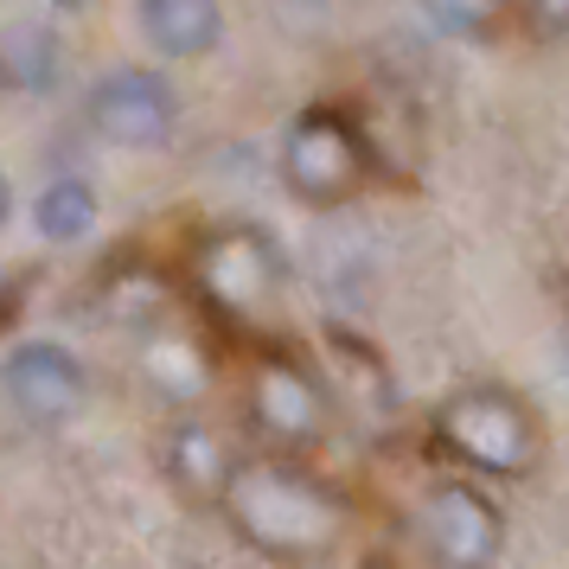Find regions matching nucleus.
Wrapping results in <instances>:
<instances>
[{"label":"nucleus","mask_w":569,"mask_h":569,"mask_svg":"<svg viewBox=\"0 0 569 569\" xmlns=\"http://www.w3.org/2000/svg\"><path fill=\"white\" fill-rule=\"evenodd\" d=\"M218 506L237 538L282 563H313L346 538V499L295 461H237Z\"/></svg>","instance_id":"1"},{"label":"nucleus","mask_w":569,"mask_h":569,"mask_svg":"<svg viewBox=\"0 0 569 569\" xmlns=\"http://www.w3.org/2000/svg\"><path fill=\"white\" fill-rule=\"evenodd\" d=\"M436 436L461 467L492 473V480H518V473H531L538 455H543L538 416L499 385L455 390V397L441 403V416H436Z\"/></svg>","instance_id":"2"},{"label":"nucleus","mask_w":569,"mask_h":569,"mask_svg":"<svg viewBox=\"0 0 569 569\" xmlns=\"http://www.w3.org/2000/svg\"><path fill=\"white\" fill-rule=\"evenodd\" d=\"M192 276H199V295H206L218 313L231 320H257V313L276 308L288 269H282V250L276 237L257 231V224H224L199 243L192 257Z\"/></svg>","instance_id":"3"},{"label":"nucleus","mask_w":569,"mask_h":569,"mask_svg":"<svg viewBox=\"0 0 569 569\" xmlns=\"http://www.w3.org/2000/svg\"><path fill=\"white\" fill-rule=\"evenodd\" d=\"M282 186L301 206H339L365 186V141L339 109H308L282 134Z\"/></svg>","instance_id":"4"},{"label":"nucleus","mask_w":569,"mask_h":569,"mask_svg":"<svg viewBox=\"0 0 569 569\" xmlns=\"http://www.w3.org/2000/svg\"><path fill=\"white\" fill-rule=\"evenodd\" d=\"M83 116H90V129L103 134L109 148L148 154V148H167L173 129H180V90L160 78L154 64H116V71H103L90 83Z\"/></svg>","instance_id":"5"},{"label":"nucleus","mask_w":569,"mask_h":569,"mask_svg":"<svg viewBox=\"0 0 569 569\" xmlns=\"http://www.w3.org/2000/svg\"><path fill=\"white\" fill-rule=\"evenodd\" d=\"M250 422L276 448H320L327 429H333V397H327V385L313 378L308 365L269 352L250 371Z\"/></svg>","instance_id":"6"},{"label":"nucleus","mask_w":569,"mask_h":569,"mask_svg":"<svg viewBox=\"0 0 569 569\" xmlns=\"http://www.w3.org/2000/svg\"><path fill=\"white\" fill-rule=\"evenodd\" d=\"M0 390H7V403L39 422V429H52V422H71L83 410V397H90V378H83V359L71 346H58V339H27V346H13L7 365H0Z\"/></svg>","instance_id":"7"},{"label":"nucleus","mask_w":569,"mask_h":569,"mask_svg":"<svg viewBox=\"0 0 569 569\" xmlns=\"http://www.w3.org/2000/svg\"><path fill=\"white\" fill-rule=\"evenodd\" d=\"M422 531H429V550L441 557V569H487L506 543V518L480 487L441 480L422 506Z\"/></svg>","instance_id":"8"},{"label":"nucleus","mask_w":569,"mask_h":569,"mask_svg":"<svg viewBox=\"0 0 569 569\" xmlns=\"http://www.w3.org/2000/svg\"><path fill=\"white\" fill-rule=\"evenodd\" d=\"M134 27L160 58H206L224 39L218 0H134Z\"/></svg>","instance_id":"9"},{"label":"nucleus","mask_w":569,"mask_h":569,"mask_svg":"<svg viewBox=\"0 0 569 569\" xmlns=\"http://www.w3.org/2000/svg\"><path fill=\"white\" fill-rule=\"evenodd\" d=\"M58 83H64V39L46 20L0 27V90H13V97H52Z\"/></svg>","instance_id":"10"},{"label":"nucleus","mask_w":569,"mask_h":569,"mask_svg":"<svg viewBox=\"0 0 569 569\" xmlns=\"http://www.w3.org/2000/svg\"><path fill=\"white\" fill-rule=\"evenodd\" d=\"M160 461H167V473H173V487L180 492H192V499H218L224 480H231L237 455H231V441L218 436L211 422H192V416H186V422L167 429Z\"/></svg>","instance_id":"11"},{"label":"nucleus","mask_w":569,"mask_h":569,"mask_svg":"<svg viewBox=\"0 0 569 569\" xmlns=\"http://www.w3.org/2000/svg\"><path fill=\"white\" fill-rule=\"evenodd\" d=\"M97 186L83 180V173H58V180L39 186V199H32V224L46 243H83V237L97 231Z\"/></svg>","instance_id":"12"},{"label":"nucleus","mask_w":569,"mask_h":569,"mask_svg":"<svg viewBox=\"0 0 569 569\" xmlns=\"http://www.w3.org/2000/svg\"><path fill=\"white\" fill-rule=\"evenodd\" d=\"M320 385H327V397H333V410H339V403H346V410H359V416H385L390 410L385 365L371 359L365 346H352V339H333V371H327Z\"/></svg>","instance_id":"13"},{"label":"nucleus","mask_w":569,"mask_h":569,"mask_svg":"<svg viewBox=\"0 0 569 569\" xmlns=\"http://www.w3.org/2000/svg\"><path fill=\"white\" fill-rule=\"evenodd\" d=\"M429 13V27L448 39H480L492 27V0H416Z\"/></svg>","instance_id":"14"},{"label":"nucleus","mask_w":569,"mask_h":569,"mask_svg":"<svg viewBox=\"0 0 569 569\" xmlns=\"http://www.w3.org/2000/svg\"><path fill=\"white\" fill-rule=\"evenodd\" d=\"M525 7H531V27L538 32H550V39L569 32V0H525Z\"/></svg>","instance_id":"15"},{"label":"nucleus","mask_w":569,"mask_h":569,"mask_svg":"<svg viewBox=\"0 0 569 569\" xmlns=\"http://www.w3.org/2000/svg\"><path fill=\"white\" fill-rule=\"evenodd\" d=\"M7 218H13V186H7V173H0V231H7Z\"/></svg>","instance_id":"16"},{"label":"nucleus","mask_w":569,"mask_h":569,"mask_svg":"<svg viewBox=\"0 0 569 569\" xmlns=\"http://www.w3.org/2000/svg\"><path fill=\"white\" fill-rule=\"evenodd\" d=\"M563 359H569V313H563Z\"/></svg>","instance_id":"17"},{"label":"nucleus","mask_w":569,"mask_h":569,"mask_svg":"<svg viewBox=\"0 0 569 569\" xmlns=\"http://www.w3.org/2000/svg\"><path fill=\"white\" fill-rule=\"evenodd\" d=\"M365 569H390V563H365Z\"/></svg>","instance_id":"18"}]
</instances>
